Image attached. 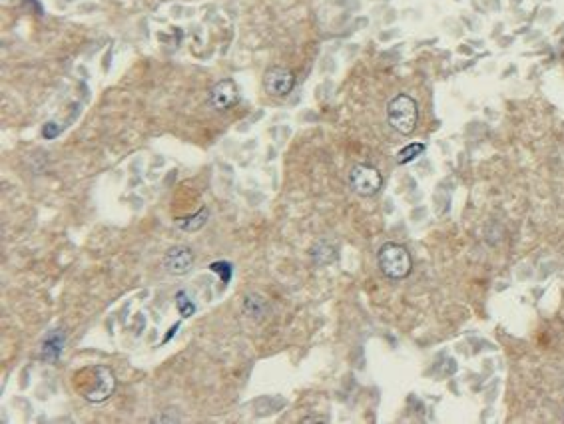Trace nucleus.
<instances>
[{"label": "nucleus", "mask_w": 564, "mask_h": 424, "mask_svg": "<svg viewBox=\"0 0 564 424\" xmlns=\"http://www.w3.org/2000/svg\"><path fill=\"white\" fill-rule=\"evenodd\" d=\"M387 120L391 124V128L403 136L413 134L419 122V106L417 102L407 96V94H399L387 106Z\"/></svg>", "instance_id": "f257e3e1"}, {"label": "nucleus", "mask_w": 564, "mask_h": 424, "mask_svg": "<svg viewBox=\"0 0 564 424\" xmlns=\"http://www.w3.org/2000/svg\"><path fill=\"white\" fill-rule=\"evenodd\" d=\"M379 267L389 279H405L411 269L413 261L409 251L399 243H385L379 249Z\"/></svg>", "instance_id": "f03ea898"}, {"label": "nucleus", "mask_w": 564, "mask_h": 424, "mask_svg": "<svg viewBox=\"0 0 564 424\" xmlns=\"http://www.w3.org/2000/svg\"><path fill=\"white\" fill-rule=\"evenodd\" d=\"M90 373H92V376L86 379L84 386H82V397L92 404H100L112 397V393L116 388V379H114V373L104 365L90 367Z\"/></svg>", "instance_id": "7ed1b4c3"}, {"label": "nucleus", "mask_w": 564, "mask_h": 424, "mask_svg": "<svg viewBox=\"0 0 564 424\" xmlns=\"http://www.w3.org/2000/svg\"><path fill=\"white\" fill-rule=\"evenodd\" d=\"M349 185L357 195L361 197H371L379 192L381 185H383V176L379 174V169L367 164H359L351 169L349 174Z\"/></svg>", "instance_id": "20e7f679"}, {"label": "nucleus", "mask_w": 564, "mask_h": 424, "mask_svg": "<svg viewBox=\"0 0 564 424\" xmlns=\"http://www.w3.org/2000/svg\"><path fill=\"white\" fill-rule=\"evenodd\" d=\"M295 86V76L293 72L288 68H281V66H274L265 72L263 76V88L269 96H276V98H283L288 96L289 92L293 90Z\"/></svg>", "instance_id": "39448f33"}, {"label": "nucleus", "mask_w": 564, "mask_h": 424, "mask_svg": "<svg viewBox=\"0 0 564 424\" xmlns=\"http://www.w3.org/2000/svg\"><path fill=\"white\" fill-rule=\"evenodd\" d=\"M164 267L170 275H176V277H182V275H188L192 267H194V253L188 245H176L166 251L164 255Z\"/></svg>", "instance_id": "423d86ee"}, {"label": "nucleus", "mask_w": 564, "mask_h": 424, "mask_svg": "<svg viewBox=\"0 0 564 424\" xmlns=\"http://www.w3.org/2000/svg\"><path fill=\"white\" fill-rule=\"evenodd\" d=\"M239 100V92L234 80H220L210 90V104L213 110L225 112L234 108Z\"/></svg>", "instance_id": "0eeeda50"}, {"label": "nucleus", "mask_w": 564, "mask_h": 424, "mask_svg": "<svg viewBox=\"0 0 564 424\" xmlns=\"http://www.w3.org/2000/svg\"><path fill=\"white\" fill-rule=\"evenodd\" d=\"M66 337L62 331H54L46 337V341L42 343V351H40V357L42 360H48V362H54L62 355V348H64Z\"/></svg>", "instance_id": "6e6552de"}, {"label": "nucleus", "mask_w": 564, "mask_h": 424, "mask_svg": "<svg viewBox=\"0 0 564 424\" xmlns=\"http://www.w3.org/2000/svg\"><path fill=\"white\" fill-rule=\"evenodd\" d=\"M311 257L317 265H329L337 259V249L327 241H319L311 247Z\"/></svg>", "instance_id": "1a4fd4ad"}, {"label": "nucleus", "mask_w": 564, "mask_h": 424, "mask_svg": "<svg viewBox=\"0 0 564 424\" xmlns=\"http://www.w3.org/2000/svg\"><path fill=\"white\" fill-rule=\"evenodd\" d=\"M208 218H210V211L206 207H202L194 218L180 219L178 221V227L184 229V232H197V229H202L208 223Z\"/></svg>", "instance_id": "9d476101"}, {"label": "nucleus", "mask_w": 564, "mask_h": 424, "mask_svg": "<svg viewBox=\"0 0 564 424\" xmlns=\"http://www.w3.org/2000/svg\"><path fill=\"white\" fill-rule=\"evenodd\" d=\"M423 152H425V143H421V141H413V143L405 146V148H403V150L397 154V164H401V166L411 164V162H413V160H417Z\"/></svg>", "instance_id": "9b49d317"}, {"label": "nucleus", "mask_w": 564, "mask_h": 424, "mask_svg": "<svg viewBox=\"0 0 564 424\" xmlns=\"http://www.w3.org/2000/svg\"><path fill=\"white\" fill-rule=\"evenodd\" d=\"M244 309H246V313L251 315L253 319H260L263 315V311H265V303H263V299L260 295H248L246 301H244Z\"/></svg>", "instance_id": "f8f14e48"}, {"label": "nucleus", "mask_w": 564, "mask_h": 424, "mask_svg": "<svg viewBox=\"0 0 564 424\" xmlns=\"http://www.w3.org/2000/svg\"><path fill=\"white\" fill-rule=\"evenodd\" d=\"M176 307H178V311H180V315L184 317V319H188V317H192L194 313H196V305H194V301L188 297V293L185 291H180L178 295H176Z\"/></svg>", "instance_id": "ddd939ff"}, {"label": "nucleus", "mask_w": 564, "mask_h": 424, "mask_svg": "<svg viewBox=\"0 0 564 424\" xmlns=\"http://www.w3.org/2000/svg\"><path fill=\"white\" fill-rule=\"evenodd\" d=\"M210 269L220 273L223 283H230V279H232V263H227V261H216V263H211Z\"/></svg>", "instance_id": "4468645a"}, {"label": "nucleus", "mask_w": 564, "mask_h": 424, "mask_svg": "<svg viewBox=\"0 0 564 424\" xmlns=\"http://www.w3.org/2000/svg\"><path fill=\"white\" fill-rule=\"evenodd\" d=\"M58 134H60V128H58L56 124H46L44 129H42V136H44L46 140H54Z\"/></svg>", "instance_id": "2eb2a0df"}]
</instances>
